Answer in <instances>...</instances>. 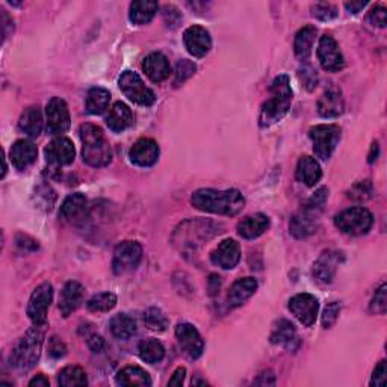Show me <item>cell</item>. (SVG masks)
Segmentation results:
<instances>
[{"label":"cell","instance_id":"74e56055","mask_svg":"<svg viewBox=\"0 0 387 387\" xmlns=\"http://www.w3.org/2000/svg\"><path fill=\"white\" fill-rule=\"evenodd\" d=\"M115 306H117V297H115L112 292L97 293V295L90 298L88 303H87L88 311L96 312V313L109 312V311H112Z\"/></svg>","mask_w":387,"mask_h":387},{"label":"cell","instance_id":"d590c367","mask_svg":"<svg viewBox=\"0 0 387 387\" xmlns=\"http://www.w3.org/2000/svg\"><path fill=\"white\" fill-rule=\"evenodd\" d=\"M111 331L117 339L126 340L136 333V322L126 313L115 315L111 320Z\"/></svg>","mask_w":387,"mask_h":387},{"label":"cell","instance_id":"4fadbf2b","mask_svg":"<svg viewBox=\"0 0 387 387\" xmlns=\"http://www.w3.org/2000/svg\"><path fill=\"white\" fill-rule=\"evenodd\" d=\"M45 159L53 167H65L73 164L76 156V149L68 138L59 136L50 141L44 150Z\"/></svg>","mask_w":387,"mask_h":387},{"label":"cell","instance_id":"1f68e13d","mask_svg":"<svg viewBox=\"0 0 387 387\" xmlns=\"http://www.w3.org/2000/svg\"><path fill=\"white\" fill-rule=\"evenodd\" d=\"M316 29L313 26H304L300 29L295 35V43H293V50L298 59L306 61L312 53V48L315 43Z\"/></svg>","mask_w":387,"mask_h":387},{"label":"cell","instance_id":"60d3db41","mask_svg":"<svg viewBox=\"0 0 387 387\" xmlns=\"http://www.w3.org/2000/svg\"><path fill=\"white\" fill-rule=\"evenodd\" d=\"M312 15L322 21H328L337 17V8L331 3H315L312 6Z\"/></svg>","mask_w":387,"mask_h":387},{"label":"cell","instance_id":"7c38bea8","mask_svg":"<svg viewBox=\"0 0 387 387\" xmlns=\"http://www.w3.org/2000/svg\"><path fill=\"white\" fill-rule=\"evenodd\" d=\"M318 59L322 68L331 73L340 72V70L345 67L344 55L340 53L339 45L331 35L321 36L318 44Z\"/></svg>","mask_w":387,"mask_h":387},{"label":"cell","instance_id":"44dd1931","mask_svg":"<svg viewBox=\"0 0 387 387\" xmlns=\"http://www.w3.org/2000/svg\"><path fill=\"white\" fill-rule=\"evenodd\" d=\"M342 92L336 87H330L322 92L318 100V112L324 118H336L344 112Z\"/></svg>","mask_w":387,"mask_h":387},{"label":"cell","instance_id":"11a10c76","mask_svg":"<svg viewBox=\"0 0 387 387\" xmlns=\"http://www.w3.org/2000/svg\"><path fill=\"white\" fill-rule=\"evenodd\" d=\"M2 23H3L2 28H3V40H5V38L10 35V30H8V28H11L14 30V23L10 19V15L6 14V11H2Z\"/></svg>","mask_w":387,"mask_h":387},{"label":"cell","instance_id":"9c48e42d","mask_svg":"<svg viewBox=\"0 0 387 387\" xmlns=\"http://www.w3.org/2000/svg\"><path fill=\"white\" fill-rule=\"evenodd\" d=\"M53 300V286L45 282L38 286L28 304V315L34 325H45L48 321V311Z\"/></svg>","mask_w":387,"mask_h":387},{"label":"cell","instance_id":"2e32d148","mask_svg":"<svg viewBox=\"0 0 387 387\" xmlns=\"http://www.w3.org/2000/svg\"><path fill=\"white\" fill-rule=\"evenodd\" d=\"M342 260H344L342 253L331 251V250L324 251L313 265L315 280L322 284L331 283L333 278H335V275H336L337 266L340 265V262Z\"/></svg>","mask_w":387,"mask_h":387},{"label":"cell","instance_id":"7bdbcfd3","mask_svg":"<svg viewBox=\"0 0 387 387\" xmlns=\"http://www.w3.org/2000/svg\"><path fill=\"white\" fill-rule=\"evenodd\" d=\"M387 286L383 283L380 288L375 291V295L370 301V312L375 315H384L387 308V297H386Z\"/></svg>","mask_w":387,"mask_h":387},{"label":"cell","instance_id":"b9f144b4","mask_svg":"<svg viewBox=\"0 0 387 387\" xmlns=\"http://www.w3.org/2000/svg\"><path fill=\"white\" fill-rule=\"evenodd\" d=\"M196 64L191 63L188 59H182L179 61V64L176 67V79H174V85H180L183 83L187 79L196 73Z\"/></svg>","mask_w":387,"mask_h":387},{"label":"cell","instance_id":"4dcf8cb0","mask_svg":"<svg viewBox=\"0 0 387 387\" xmlns=\"http://www.w3.org/2000/svg\"><path fill=\"white\" fill-rule=\"evenodd\" d=\"M115 381L120 386H151V378L139 366L123 368L115 377Z\"/></svg>","mask_w":387,"mask_h":387},{"label":"cell","instance_id":"f546056e","mask_svg":"<svg viewBox=\"0 0 387 387\" xmlns=\"http://www.w3.org/2000/svg\"><path fill=\"white\" fill-rule=\"evenodd\" d=\"M20 130L30 138L40 136L43 130V114L38 106H29L23 111L20 121H19Z\"/></svg>","mask_w":387,"mask_h":387},{"label":"cell","instance_id":"d6a6232c","mask_svg":"<svg viewBox=\"0 0 387 387\" xmlns=\"http://www.w3.org/2000/svg\"><path fill=\"white\" fill-rule=\"evenodd\" d=\"M109 91L100 87L91 88L87 94V112L91 115H102L109 107Z\"/></svg>","mask_w":387,"mask_h":387},{"label":"cell","instance_id":"d6986e66","mask_svg":"<svg viewBox=\"0 0 387 387\" xmlns=\"http://www.w3.org/2000/svg\"><path fill=\"white\" fill-rule=\"evenodd\" d=\"M316 227H318V212L308 207H304L303 211L298 212L297 215H293V218L291 220L289 224L291 233L297 239H304L307 236L313 235L316 231Z\"/></svg>","mask_w":387,"mask_h":387},{"label":"cell","instance_id":"6f0895ef","mask_svg":"<svg viewBox=\"0 0 387 387\" xmlns=\"http://www.w3.org/2000/svg\"><path fill=\"white\" fill-rule=\"evenodd\" d=\"M29 386L30 387H48V386H50V383H49V380L48 378H45L44 375H36L35 378H32V380H30V383H29Z\"/></svg>","mask_w":387,"mask_h":387},{"label":"cell","instance_id":"f907efd6","mask_svg":"<svg viewBox=\"0 0 387 387\" xmlns=\"http://www.w3.org/2000/svg\"><path fill=\"white\" fill-rule=\"evenodd\" d=\"M173 17L180 20L179 11H177L174 6H165V10H164V19H165V21H167V25H168V26H171V28H176L177 25H176V21L173 20Z\"/></svg>","mask_w":387,"mask_h":387},{"label":"cell","instance_id":"277c9868","mask_svg":"<svg viewBox=\"0 0 387 387\" xmlns=\"http://www.w3.org/2000/svg\"><path fill=\"white\" fill-rule=\"evenodd\" d=\"M44 325H35L30 328L20 342L15 345L11 354V365L17 369H30L38 362L41 355L43 339H44Z\"/></svg>","mask_w":387,"mask_h":387},{"label":"cell","instance_id":"ba28073f","mask_svg":"<svg viewBox=\"0 0 387 387\" xmlns=\"http://www.w3.org/2000/svg\"><path fill=\"white\" fill-rule=\"evenodd\" d=\"M143 259V247L136 241H125L117 245L114 251L112 269L115 274H126L135 269Z\"/></svg>","mask_w":387,"mask_h":387},{"label":"cell","instance_id":"9a60e30c","mask_svg":"<svg viewBox=\"0 0 387 387\" xmlns=\"http://www.w3.org/2000/svg\"><path fill=\"white\" fill-rule=\"evenodd\" d=\"M185 48L192 56L203 58L212 49V38L207 30L201 26H191L183 34Z\"/></svg>","mask_w":387,"mask_h":387},{"label":"cell","instance_id":"681fc988","mask_svg":"<svg viewBox=\"0 0 387 387\" xmlns=\"http://www.w3.org/2000/svg\"><path fill=\"white\" fill-rule=\"evenodd\" d=\"M327 197H328V191L327 188H321L315 192V196L308 200V203L306 207L308 209H313V211L316 212H320L322 206L325 205V201H327Z\"/></svg>","mask_w":387,"mask_h":387},{"label":"cell","instance_id":"f5cc1de1","mask_svg":"<svg viewBox=\"0 0 387 387\" xmlns=\"http://www.w3.org/2000/svg\"><path fill=\"white\" fill-rule=\"evenodd\" d=\"M185 375H187V369L185 368H177L173 377L169 378L168 386H182L185 381Z\"/></svg>","mask_w":387,"mask_h":387},{"label":"cell","instance_id":"4316f807","mask_svg":"<svg viewBox=\"0 0 387 387\" xmlns=\"http://www.w3.org/2000/svg\"><path fill=\"white\" fill-rule=\"evenodd\" d=\"M106 125L112 132L120 134V132L126 130L134 125V114H132L130 107L126 103L117 102L109 109V114H107Z\"/></svg>","mask_w":387,"mask_h":387},{"label":"cell","instance_id":"3957f363","mask_svg":"<svg viewBox=\"0 0 387 387\" xmlns=\"http://www.w3.org/2000/svg\"><path fill=\"white\" fill-rule=\"evenodd\" d=\"M79 135L82 139V156L88 165L102 168L111 164L112 150L105 138L103 130L96 125H82Z\"/></svg>","mask_w":387,"mask_h":387},{"label":"cell","instance_id":"603a6c76","mask_svg":"<svg viewBox=\"0 0 387 387\" xmlns=\"http://www.w3.org/2000/svg\"><path fill=\"white\" fill-rule=\"evenodd\" d=\"M10 156H11L12 165L17 169H20V171H23V169H26L36 160L38 150L30 141L20 139V141H17L11 147Z\"/></svg>","mask_w":387,"mask_h":387},{"label":"cell","instance_id":"5b68a950","mask_svg":"<svg viewBox=\"0 0 387 387\" xmlns=\"http://www.w3.org/2000/svg\"><path fill=\"white\" fill-rule=\"evenodd\" d=\"M336 227L345 235H366L374 224V216L366 207H350L335 218Z\"/></svg>","mask_w":387,"mask_h":387},{"label":"cell","instance_id":"7dc6e473","mask_svg":"<svg viewBox=\"0 0 387 387\" xmlns=\"http://www.w3.org/2000/svg\"><path fill=\"white\" fill-rule=\"evenodd\" d=\"M48 348H49V354L52 355L53 359H61V357H64V355L67 354V346H65V344L58 336H52L49 339Z\"/></svg>","mask_w":387,"mask_h":387},{"label":"cell","instance_id":"5bb4252c","mask_svg":"<svg viewBox=\"0 0 387 387\" xmlns=\"http://www.w3.org/2000/svg\"><path fill=\"white\" fill-rule=\"evenodd\" d=\"M176 337L179 340L182 350L187 353L191 359H198L205 350V342L201 339L198 330L192 324L180 322L176 327Z\"/></svg>","mask_w":387,"mask_h":387},{"label":"cell","instance_id":"680465c9","mask_svg":"<svg viewBox=\"0 0 387 387\" xmlns=\"http://www.w3.org/2000/svg\"><path fill=\"white\" fill-rule=\"evenodd\" d=\"M377 156H378V144L374 143L373 144V149H370V154H369V164H373V162H375Z\"/></svg>","mask_w":387,"mask_h":387},{"label":"cell","instance_id":"52a82bcc","mask_svg":"<svg viewBox=\"0 0 387 387\" xmlns=\"http://www.w3.org/2000/svg\"><path fill=\"white\" fill-rule=\"evenodd\" d=\"M118 83L123 94H125L130 102L141 106H151L156 102V94L147 87L144 81L141 79V76L135 72L127 70V72L120 76Z\"/></svg>","mask_w":387,"mask_h":387},{"label":"cell","instance_id":"c3c4849f","mask_svg":"<svg viewBox=\"0 0 387 387\" xmlns=\"http://www.w3.org/2000/svg\"><path fill=\"white\" fill-rule=\"evenodd\" d=\"M386 384H387V363H386V360H381L375 366L373 380H370V386L384 387Z\"/></svg>","mask_w":387,"mask_h":387},{"label":"cell","instance_id":"8992f818","mask_svg":"<svg viewBox=\"0 0 387 387\" xmlns=\"http://www.w3.org/2000/svg\"><path fill=\"white\" fill-rule=\"evenodd\" d=\"M340 135H342V130L336 125H320L312 127L308 132V136L313 143L316 158H320L321 160L330 159L340 141Z\"/></svg>","mask_w":387,"mask_h":387},{"label":"cell","instance_id":"e575fe53","mask_svg":"<svg viewBox=\"0 0 387 387\" xmlns=\"http://www.w3.org/2000/svg\"><path fill=\"white\" fill-rule=\"evenodd\" d=\"M138 354L143 362L154 365L165 357V348L156 339H145L139 344Z\"/></svg>","mask_w":387,"mask_h":387},{"label":"cell","instance_id":"ee69618b","mask_svg":"<svg viewBox=\"0 0 387 387\" xmlns=\"http://www.w3.org/2000/svg\"><path fill=\"white\" fill-rule=\"evenodd\" d=\"M339 312H340V306H339V303H336V301H331L330 304H327V307H325V311H324V315H322V327L331 328L339 318Z\"/></svg>","mask_w":387,"mask_h":387},{"label":"cell","instance_id":"f1b7e54d","mask_svg":"<svg viewBox=\"0 0 387 387\" xmlns=\"http://www.w3.org/2000/svg\"><path fill=\"white\" fill-rule=\"evenodd\" d=\"M159 10L158 2L153 0H136L130 3L129 19L134 25H147L150 23Z\"/></svg>","mask_w":387,"mask_h":387},{"label":"cell","instance_id":"30bf717a","mask_svg":"<svg viewBox=\"0 0 387 387\" xmlns=\"http://www.w3.org/2000/svg\"><path fill=\"white\" fill-rule=\"evenodd\" d=\"M289 311L295 318L304 325L312 327L320 311V303L311 293H298L289 300Z\"/></svg>","mask_w":387,"mask_h":387},{"label":"cell","instance_id":"ffe728a7","mask_svg":"<svg viewBox=\"0 0 387 387\" xmlns=\"http://www.w3.org/2000/svg\"><path fill=\"white\" fill-rule=\"evenodd\" d=\"M143 70L147 77L154 83H160L169 77L171 73V65L165 55H162L159 52L150 53L149 56H145L143 63Z\"/></svg>","mask_w":387,"mask_h":387},{"label":"cell","instance_id":"db71d44e","mask_svg":"<svg viewBox=\"0 0 387 387\" xmlns=\"http://www.w3.org/2000/svg\"><path fill=\"white\" fill-rule=\"evenodd\" d=\"M220 288H221V277L212 274L211 278H209V293L213 297L220 292Z\"/></svg>","mask_w":387,"mask_h":387},{"label":"cell","instance_id":"d4e9b609","mask_svg":"<svg viewBox=\"0 0 387 387\" xmlns=\"http://www.w3.org/2000/svg\"><path fill=\"white\" fill-rule=\"evenodd\" d=\"M258 280L253 277H245V278H239L238 282L233 283L230 291H229V304L231 307H239L242 306L247 300H249L251 295H254V292L258 291Z\"/></svg>","mask_w":387,"mask_h":387},{"label":"cell","instance_id":"8fae6325","mask_svg":"<svg viewBox=\"0 0 387 387\" xmlns=\"http://www.w3.org/2000/svg\"><path fill=\"white\" fill-rule=\"evenodd\" d=\"M45 117H48V134L63 135L70 129V111L63 98L53 97L45 107Z\"/></svg>","mask_w":387,"mask_h":387},{"label":"cell","instance_id":"816d5d0a","mask_svg":"<svg viewBox=\"0 0 387 387\" xmlns=\"http://www.w3.org/2000/svg\"><path fill=\"white\" fill-rule=\"evenodd\" d=\"M88 346L91 348V351L94 353H100L105 348V340L102 336L98 335H92L88 337Z\"/></svg>","mask_w":387,"mask_h":387},{"label":"cell","instance_id":"7a4b0ae2","mask_svg":"<svg viewBox=\"0 0 387 387\" xmlns=\"http://www.w3.org/2000/svg\"><path fill=\"white\" fill-rule=\"evenodd\" d=\"M271 97L262 106L260 111V127H269L280 121L289 112L292 105V88L289 77L286 74L278 76L274 79L269 88Z\"/></svg>","mask_w":387,"mask_h":387},{"label":"cell","instance_id":"9f6ffc18","mask_svg":"<svg viewBox=\"0 0 387 387\" xmlns=\"http://www.w3.org/2000/svg\"><path fill=\"white\" fill-rule=\"evenodd\" d=\"M366 5H368V2H346V3H345V8H346V10L350 11V12L357 14V12H360Z\"/></svg>","mask_w":387,"mask_h":387},{"label":"cell","instance_id":"ac0fdd59","mask_svg":"<svg viewBox=\"0 0 387 387\" xmlns=\"http://www.w3.org/2000/svg\"><path fill=\"white\" fill-rule=\"evenodd\" d=\"M211 259L222 269H233L241 260V247L235 239H224L212 253Z\"/></svg>","mask_w":387,"mask_h":387},{"label":"cell","instance_id":"83f0119b","mask_svg":"<svg viewBox=\"0 0 387 387\" xmlns=\"http://www.w3.org/2000/svg\"><path fill=\"white\" fill-rule=\"evenodd\" d=\"M269 227V218L265 213H254L247 216L238 224V233L245 239H254L265 233Z\"/></svg>","mask_w":387,"mask_h":387},{"label":"cell","instance_id":"bcb514c9","mask_svg":"<svg viewBox=\"0 0 387 387\" xmlns=\"http://www.w3.org/2000/svg\"><path fill=\"white\" fill-rule=\"evenodd\" d=\"M368 20L373 26L377 28H386L387 25V12H386V8L383 6H375L370 10L369 15H368Z\"/></svg>","mask_w":387,"mask_h":387},{"label":"cell","instance_id":"ab89813d","mask_svg":"<svg viewBox=\"0 0 387 387\" xmlns=\"http://www.w3.org/2000/svg\"><path fill=\"white\" fill-rule=\"evenodd\" d=\"M373 193H374L373 183H370L369 180H363V182L354 185V187L350 189V192H348V197L355 201H366L373 197Z\"/></svg>","mask_w":387,"mask_h":387},{"label":"cell","instance_id":"cb8c5ba5","mask_svg":"<svg viewBox=\"0 0 387 387\" xmlns=\"http://www.w3.org/2000/svg\"><path fill=\"white\" fill-rule=\"evenodd\" d=\"M83 300V288L81 283L77 282H68L63 292H61L59 298V311L63 313V316H70L74 311H77V307L81 306Z\"/></svg>","mask_w":387,"mask_h":387},{"label":"cell","instance_id":"8d00e7d4","mask_svg":"<svg viewBox=\"0 0 387 387\" xmlns=\"http://www.w3.org/2000/svg\"><path fill=\"white\" fill-rule=\"evenodd\" d=\"M58 383L63 387H73V386H87V374L79 366H67L61 370L58 375Z\"/></svg>","mask_w":387,"mask_h":387},{"label":"cell","instance_id":"484cf974","mask_svg":"<svg viewBox=\"0 0 387 387\" xmlns=\"http://www.w3.org/2000/svg\"><path fill=\"white\" fill-rule=\"evenodd\" d=\"M295 176H297L298 182L304 183L306 187L312 188L321 180L322 169L316 159H313L311 156H301L297 164Z\"/></svg>","mask_w":387,"mask_h":387},{"label":"cell","instance_id":"7402d4cb","mask_svg":"<svg viewBox=\"0 0 387 387\" xmlns=\"http://www.w3.org/2000/svg\"><path fill=\"white\" fill-rule=\"evenodd\" d=\"M271 342L275 345H282L289 351H295L300 346V339L293 324L286 320L278 321L274 325L273 333H271Z\"/></svg>","mask_w":387,"mask_h":387},{"label":"cell","instance_id":"836d02e7","mask_svg":"<svg viewBox=\"0 0 387 387\" xmlns=\"http://www.w3.org/2000/svg\"><path fill=\"white\" fill-rule=\"evenodd\" d=\"M85 209H87V198L82 193H72V196H68L63 206H61V211H59V216L65 221H73L76 218H79V216L85 212Z\"/></svg>","mask_w":387,"mask_h":387},{"label":"cell","instance_id":"e0dca14e","mask_svg":"<svg viewBox=\"0 0 387 387\" xmlns=\"http://www.w3.org/2000/svg\"><path fill=\"white\" fill-rule=\"evenodd\" d=\"M129 158L138 167H151L159 159V145L150 138L138 139L129 151Z\"/></svg>","mask_w":387,"mask_h":387},{"label":"cell","instance_id":"f35d334b","mask_svg":"<svg viewBox=\"0 0 387 387\" xmlns=\"http://www.w3.org/2000/svg\"><path fill=\"white\" fill-rule=\"evenodd\" d=\"M144 321L147 327L153 331H165L169 325L167 315L158 307L147 308L144 313Z\"/></svg>","mask_w":387,"mask_h":387},{"label":"cell","instance_id":"6da1fadb","mask_svg":"<svg viewBox=\"0 0 387 387\" xmlns=\"http://www.w3.org/2000/svg\"><path fill=\"white\" fill-rule=\"evenodd\" d=\"M191 203L198 211L235 216L245 207V198L238 189H198L192 193Z\"/></svg>","mask_w":387,"mask_h":387},{"label":"cell","instance_id":"f6af8a7d","mask_svg":"<svg viewBox=\"0 0 387 387\" xmlns=\"http://www.w3.org/2000/svg\"><path fill=\"white\" fill-rule=\"evenodd\" d=\"M298 76L308 91H312L316 87V83H318V74H316V70L311 65H306L301 68Z\"/></svg>","mask_w":387,"mask_h":387}]
</instances>
